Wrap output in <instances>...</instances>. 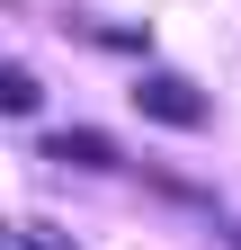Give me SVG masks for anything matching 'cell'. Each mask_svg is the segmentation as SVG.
I'll return each mask as SVG.
<instances>
[{
	"mask_svg": "<svg viewBox=\"0 0 241 250\" xmlns=\"http://www.w3.org/2000/svg\"><path fill=\"white\" fill-rule=\"evenodd\" d=\"M45 161H63V170H116L125 152H116V134H99V125H63V134L45 143Z\"/></svg>",
	"mask_w": 241,
	"mask_h": 250,
	"instance_id": "7a4b0ae2",
	"label": "cell"
},
{
	"mask_svg": "<svg viewBox=\"0 0 241 250\" xmlns=\"http://www.w3.org/2000/svg\"><path fill=\"white\" fill-rule=\"evenodd\" d=\"M134 107L152 116V125H188V134L205 125V99H197L179 72H143V81H134Z\"/></svg>",
	"mask_w": 241,
	"mask_h": 250,
	"instance_id": "6da1fadb",
	"label": "cell"
},
{
	"mask_svg": "<svg viewBox=\"0 0 241 250\" xmlns=\"http://www.w3.org/2000/svg\"><path fill=\"white\" fill-rule=\"evenodd\" d=\"M9 250H72V232H54V224H9Z\"/></svg>",
	"mask_w": 241,
	"mask_h": 250,
	"instance_id": "277c9868",
	"label": "cell"
},
{
	"mask_svg": "<svg viewBox=\"0 0 241 250\" xmlns=\"http://www.w3.org/2000/svg\"><path fill=\"white\" fill-rule=\"evenodd\" d=\"M36 107H45L36 72H18V62H9V72H0V116H36Z\"/></svg>",
	"mask_w": 241,
	"mask_h": 250,
	"instance_id": "3957f363",
	"label": "cell"
}]
</instances>
